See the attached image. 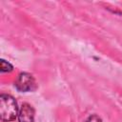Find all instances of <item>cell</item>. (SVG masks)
<instances>
[{"label": "cell", "instance_id": "obj_3", "mask_svg": "<svg viewBox=\"0 0 122 122\" xmlns=\"http://www.w3.org/2000/svg\"><path fill=\"white\" fill-rule=\"evenodd\" d=\"M18 122H33L34 109L28 103H24L18 112Z\"/></svg>", "mask_w": 122, "mask_h": 122}, {"label": "cell", "instance_id": "obj_5", "mask_svg": "<svg viewBox=\"0 0 122 122\" xmlns=\"http://www.w3.org/2000/svg\"><path fill=\"white\" fill-rule=\"evenodd\" d=\"M84 122H102V119L97 114H91Z\"/></svg>", "mask_w": 122, "mask_h": 122}, {"label": "cell", "instance_id": "obj_4", "mask_svg": "<svg viewBox=\"0 0 122 122\" xmlns=\"http://www.w3.org/2000/svg\"><path fill=\"white\" fill-rule=\"evenodd\" d=\"M0 71L1 72H10L12 70H13V67L10 63H9L8 61L4 60V59H1L0 60Z\"/></svg>", "mask_w": 122, "mask_h": 122}, {"label": "cell", "instance_id": "obj_2", "mask_svg": "<svg viewBox=\"0 0 122 122\" xmlns=\"http://www.w3.org/2000/svg\"><path fill=\"white\" fill-rule=\"evenodd\" d=\"M15 88L18 92H31L35 89L36 83L34 77L28 72H20L15 80Z\"/></svg>", "mask_w": 122, "mask_h": 122}, {"label": "cell", "instance_id": "obj_1", "mask_svg": "<svg viewBox=\"0 0 122 122\" xmlns=\"http://www.w3.org/2000/svg\"><path fill=\"white\" fill-rule=\"evenodd\" d=\"M18 107L15 99L10 94L0 95V117L4 122H11L18 116Z\"/></svg>", "mask_w": 122, "mask_h": 122}]
</instances>
